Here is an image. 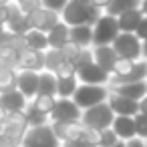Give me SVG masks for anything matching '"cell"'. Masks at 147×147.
<instances>
[{"mask_svg":"<svg viewBox=\"0 0 147 147\" xmlns=\"http://www.w3.org/2000/svg\"><path fill=\"white\" fill-rule=\"evenodd\" d=\"M101 16H103V10L95 8L91 0H69V4L61 12V18L69 26H79V24L95 26Z\"/></svg>","mask_w":147,"mask_h":147,"instance_id":"cell-1","label":"cell"},{"mask_svg":"<svg viewBox=\"0 0 147 147\" xmlns=\"http://www.w3.org/2000/svg\"><path fill=\"white\" fill-rule=\"evenodd\" d=\"M109 85H85L81 83L79 89L75 91L73 95V101L79 105V109H89V107H95L99 103H105L109 99Z\"/></svg>","mask_w":147,"mask_h":147,"instance_id":"cell-2","label":"cell"},{"mask_svg":"<svg viewBox=\"0 0 147 147\" xmlns=\"http://www.w3.org/2000/svg\"><path fill=\"white\" fill-rule=\"evenodd\" d=\"M113 119H115V113L111 109V105L105 101V103H99L95 107H89L83 111L81 115V123L89 129H97V131H103L107 127L113 125Z\"/></svg>","mask_w":147,"mask_h":147,"instance_id":"cell-3","label":"cell"},{"mask_svg":"<svg viewBox=\"0 0 147 147\" xmlns=\"http://www.w3.org/2000/svg\"><path fill=\"white\" fill-rule=\"evenodd\" d=\"M121 34L117 16L105 14L97 20V24L93 26V47H103V45H113L115 38Z\"/></svg>","mask_w":147,"mask_h":147,"instance_id":"cell-4","label":"cell"},{"mask_svg":"<svg viewBox=\"0 0 147 147\" xmlns=\"http://www.w3.org/2000/svg\"><path fill=\"white\" fill-rule=\"evenodd\" d=\"M24 147H61L63 143L59 141L57 133L53 131V125H38V127H28L24 139H22Z\"/></svg>","mask_w":147,"mask_h":147,"instance_id":"cell-5","label":"cell"},{"mask_svg":"<svg viewBox=\"0 0 147 147\" xmlns=\"http://www.w3.org/2000/svg\"><path fill=\"white\" fill-rule=\"evenodd\" d=\"M113 49L123 59H131V61H141L143 59V42L137 38L135 32H121L115 38Z\"/></svg>","mask_w":147,"mask_h":147,"instance_id":"cell-6","label":"cell"},{"mask_svg":"<svg viewBox=\"0 0 147 147\" xmlns=\"http://www.w3.org/2000/svg\"><path fill=\"white\" fill-rule=\"evenodd\" d=\"M26 20H28V26H30V28H34V30H42V32H49V30H53L63 18H61L59 12H53V10L40 6V8L28 12V14H26Z\"/></svg>","mask_w":147,"mask_h":147,"instance_id":"cell-7","label":"cell"},{"mask_svg":"<svg viewBox=\"0 0 147 147\" xmlns=\"http://www.w3.org/2000/svg\"><path fill=\"white\" fill-rule=\"evenodd\" d=\"M83 109L73 99H57V105L51 113V123L55 121H81Z\"/></svg>","mask_w":147,"mask_h":147,"instance_id":"cell-8","label":"cell"},{"mask_svg":"<svg viewBox=\"0 0 147 147\" xmlns=\"http://www.w3.org/2000/svg\"><path fill=\"white\" fill-rule=\"evenodd\" d=\"M16 71H45V53L24 49L16 55Z\"/></svg>","mask_w":147,"mask_h":147,"instance_id":"cell-9","label":"cell"},{"mask_svg":"<svg viewBox=\"0 0 147 147\" xmlns=\"http://www.w3.org/2000/svg\"><path fill=\"white\" fill-rule=\"evenodd\" d=\"M51 125H53V131L57 133L61 143L77 141L83 137V131H85V125L81 121H55Z\"/></svg>","mask_w":147,"mask_h":147,"instance_id":"cell-10","label":"cell"},{"mask_svg":"<svg viewBox=\"0 0 147 147\" xmlns=\"http://www.w3.org/2000/svg\"><path fill=\"white\" fill-rule=\"evenodd\" d=\"M38 83H40V73H38V71H18L16 89H18L28 101H32V99L38 95Z\"/></svg>","mask_w":147,"mask_h":147,"instance_id":"cell-11","label":"cell"},{"mask_svg":"<svg viewBox=\"0 0 147 147\" xmlns=\"http://www.w3.org/2000/svg\"><path fill=\"white\" fill-rule=\"evenodd\" d=\"M77 79L79 83H85V85H109L111 75L105 69H101L97 63H91L81 71H77Z\"/></svg>","mask_w":147,"mask_h":147,"instance_id":"cell-12","label":"cell"},{"mask_svg":"<svg viewBox=\"0 0 147 147\" xmlns=\"http://www.w3.org/2000/svg\"><path fill=\"white\" fill-rule=\"evenodd\" d=\"M109 91H111V89H109ZM107 103L111 105V109H113L115 115H129V117H135V115L139 113V101L121 97V95H117V93H109Z\"/></svg>","mask_w":147,"mask_h":147,"instance_id":"cell-13","label":"cell"},{"mask_svg":"<svg viewBox=\"0 0 147 147\" xmlns=\"http://www.w3.org/2000/svg\"><path fill=\"white\" fill-rule=\"evenodd\" d=\"M111 129L117 133V137H119L121 141H131V139L137 137V131H135V117H129V115H115Z\"/></svg>","mask_w":147,"mask_h":147,"instance_id":"cell-14","label":"cell"},{"mask_svg":"<svg viewBox=\"0 0 147 147\" xmlns=\"http://www.w3.org/2000/svg\"><path fill=\"white\" fill-rule=\"evenodd\" d=\"M93 57H95V63L105 69L109 75L113 73V67H115V61L119 59L117 51L113 49V45H103V47H93Z\"/></svg>","mask_w":147,"mask_h":147,"instance_id":"cell-15","label":"cell"},{"mask_svg":"<svg viewBox=\"0 0 147 147\" xmlns=\"http://www.w3.org/2000/svg\"><path fill=\"white\" fill-rule=\"evenodd\" d=\"M109 89H111V93H117L121 97H127V99H133V101H141L147 95V81L115 85V87H109Z\"/></svg>","mask_w":147,"mask_h":147,"instance_id":"cell-16","label":"cell"},{"mask_svg":"<svg viewBox=\"0 0 147 147\" xmlns=\"http://www.w3.org/2000/svg\"><path fill=\"white\" fill-rule=\"evenodd\" d=\"M28 99L18 91V89H14V91H8V93H0V107H2L6 113L8 111H24L26 107H28Z\"/></svg>","mask_w":147,"mask_h":147,"instance_id":"cell-17","label":"cell"},{"mask_svg":"<svg viewBox=\"0 0 147 147\" xmlns=\"http://www.w3.org/2000/svg\"><path fill=\"white\" fill-rule=\"evenodd\" d=\"M47 38H49V49H61L71 40V26L65 20H61L53 30L47 32Z\"/></svg>","mask_w":147,"mask_h":147,"instance_id":"cell-18","label":"cell"},{"mask_svg":"<svg viewBox=\"0 0 147 147\" xmlns=\"http://www.w3.org/2000/svg\"><path fill=\"white\" fill-rule=\"evenodd\" d=\"M141 20H143V12H141V8L127 10V12H123V14L117 16V22H119L121 32H135L137 26L141 24Z\"/></svg>","mask_w":147,"mask_h":147,"instance_id":"cell-19","label":"cell"},{"mask_svg":"<svg viewBox=\"0 0 147 147\" xmlns=\"http://www.w3.org/2000/svg\"><path fill=\"white\" fill-rule=\"evenodd\" d=\"M71 40L75 45H79L81 49H91L93 47V26L91 24L71 26Z\"/></svg>","mask_w":147,"mask_h":147,"instance_id":"cell-20","label":"cell"},{"mask_svg":"<svg viewBox=\"0 0 147 147\" xmlns=\"http://www.w3.org/2000/svg\"><path fill=\"white\" fill-rule=\"evenodd\" d=\"M79 79H77V75H73V77H59V81H57V97L59 99H73V95H75V91L79 89Z\"/></svg>","mask_w":147,"mask_h":147,"instance_id":"cell-21","label":"cell"},{"mask_svg":"<svg viewBox=\"0 0 147 147\" xmlns=\"http://www.w3.org/2000/svg\"><path fill=\"white\" fill-rule=\"evenodd\" d=\"M65 63H69L63 55L61 49H49L45 51V71H51V73H57Z\"/></svg>","mask_w":147,"mask_h":147,"instance_id":"cell-22","label":"cell"},{"mask_svg":"<svg viewBox=\"0 0 147 147\" xmlns=\"http://www.w3.org/2000/svg\"><path fill=\"white\" fill-rule=\"evenodd\" d=\"M24 38H26L28 49H32V51H42V53L49 51V38H47V32L30 28V30L24 34Z\"/></svg>","mask_w":147,"mask_h":147,"instance_id":"cell-23","label":"cell"},{"mask_svg":"<svg viewBox=\"0 0 147 147\" xmlns=\"http://www.w3.org/2000/svg\"><path fill=\"white\" fill-rule=\"evenodd\" d=\"M18 71L10 67H0V93H8L16 89Z\"/></svg>","mask_w":147,"mask_h":147,"instance_id":"cell-24","label":"cell"},{"mask_svg":"<svg viewBox=\"0 0 147 147\" xmlns=\"http://www.w3.org/2000/svg\"><path fill=\"white\" fill-rule=\"evenodd\" d=\"M57 81L59 77L51 71H40V83H38V95H55L57 97Z\"/></svg>","mask_w":147,"mask_h":147,"instance_id":"cell-25","label":"cell"},{"mask_svg":"<svg viewBox=\"0 0 147 147\" xmlns=\"http://www.w3.org/2000/svg\"><path fill=\"white\" fill-rule=\"evenodd\" d=\"M141 6V0H113V2L107 6L105 14H111V16H119L127 10H133V8H139Z\"/></svg>","mask_w":147,"mask_h":147,"instance_id":"cell-26","label":"cell"},{"mask_svg":"<svg viewBox=\"0 0 147 147\" xmlns=\"http://www.w3.org/2000/svg\"><path fill=\"white\" fill-rule=\"evenodd\" d=\"M57 99H59V97H55V95H36V97L30 101V105H32L36 111H40V113H45V115L51 117V113H53V109H55V105H57Z\"/></svg>","mask_w":147,"mask_h":147,"instance_id":"cell-27","label":"cell"},{"mask_svg":"<svg viewBox=\"0 0 147 147\" xmlns=\"http://www.w3.org/2000/svg\"><path fill=\"white\" fill-rule=\"evenodd\" d=\"M24 115H26V123H28V127H38V125H47V123H51V117L45 115V113H40V111H36L30 103H28V107L24 109Z\"/></svg>","mask_w":147,"mask_h":147,"instance_id":"cell-28","label":"cell"},{"mask_svg":"<svg viewBox=\"0 0 147 147\" xmlns=\"http://www.w3.org/2000/svg\"><path fill=\"white\" fill-rule=\"evenodd\" d=\"M135 63H137V61H131V59H123V57H119V59L115 61V67H113L111 77H125V75H129V73L133 71Z\"/></svg>","mask_w":147,"mask_h":147,"instance_id":"cell-29","label":"cell"},{"mask_svg":"<svg viewBox=\"0 0 147 147\" xmlns=\"http://www.w3.org/2000/svg\"><path fill=\"white\" fill-rule=\"evenodd\" d=\"M91 63H95L93 47H91V49H83V51L79 53V57L73 61V67H75V71H81L83 67H87V65H91Z\"/></svg>","mask_w":147,"mask_h":147,"instance_id":"cell-30","label":"cell"},{"mask_svg":"<svg viewBox=\"0 0 147 147\" xmlns=\"http://www.w3.org/2000/svg\"><path fill=\"white\" fill-rule=\"evenodd\" d=\"M117 141H119L117 133H115L111 127H107V129H103V131H101V141H99V147H113Z\"/></svg>","mask_w":147,"mask_h":147,"instance_id":"cell-31","label":"cell"},{"mask_svg":"<svg viewBox=\"0 0 147 147\" xmlns=\"http://www.w3.org/2000/svg\"><path fill=\"white\" fill-rule=\"evenodd\" d=\"M135 131H137L139 139L147 141V115H143V113L135 115Z\"/></svg>","mask_w":147,"mask_h":147,"instance_id":"cell-32","label":"cell"},{"mask_svg":"<svg viewBox=\"0 0 147 147\" xmlns=\"http://www.w3.org/2000/svg\"><path fill=\"white\" fill-rule=\"evenodd\" d=\"M61 51H63V55H65V59L73 63V61H75V59L79 57V53H81L83 49H81L79 45H75L73 40H69L67 45H63V47H61Z\"/></svg>","mask_w":147,"mask_h":147,"instance_id":"cell-33","label":"cell"},{"mask_svg":"<svg viewBox=\"0 0 147 147\" xmlns=\"http://www.w3.org/2000/svg\"><path fill=\"white\" fill-rule=\"evenodd\" d=\"M12 2H14L24 14H28V12H32V10H36V8L42 6V4H40V0H12Z\"/></svg>","mask_w":147,"mask_h":147,"instance_id":"cell-34","label":"cell"},{"mask_svg":"<svg viewBox=\"0 0 147 147\" xmlns=\"http://www.w3.org/2000/svg\"><path fill=\"white\" fill-rule=\"evenodd\" d=\"M40 4H42L45 8H49V10L61 14V12L65 10V6L69 4V0H40Z\"/></svg>","mask_w":147,"mask_h":147,"instance_id":"cell-35","label":"cell"},{"mask_svg":"<svg viewBox=\"0 0 147 147\" xmlns=\"http://www.w3.org/2000/svg\"><path fill=\"white\" fill-rule=\"evenodd\" d=\"M81 139H83V141H87V143H93V145H97V147H99V141H101V131L85 127V131H83V137H81Z\"/></svg>","mask_w":147,"mask_h":147,"instance_id":"cell-36","label":"cell"},{"mask_svg":"<svg viewBox=\"0 0 147 147\" xmlns=\"http://www.w3.org/2000/svg\"><path fill=\"white\" fill-rule=\"evenodd\" d=\"M135 34H137V38H139L141 42H145V40H147V16H143V20H141V24L137 26Z\"/></svg>","mask_w":147,"mask_h":147,"instance_id":"cell-37","label":"cell"},{"mask_svg":"<svg viewBox=\"0 0 147 147\" xmlns=\"http://www.w3.org/2000/svg\"><path fill=\"white\" fill-rule=\"evenodd\" d=\"M61 147H97V145L87 143V141H83V139H77V141H67V143H63Z\"/></svg>","mask_w":147,"mask_h":147,"instance_id":"cell-38","label":"cell"},{"mask_svg":"<svg viewBox=\"0 0 147 147\" xmlns=\"http://www.w3.org/2000/svg\"><path fill=\"white\" fill-rule=\"evenodd\" d=\"M10 4L8 6H0V24H6L8 22V18H10Z\"/></svg>","mask_w":147,"mask_h":147,"instance_id":"cell-39","label":"cell"},{"mask_svg":"<svg viewBox=\"0 0 147 147\" xmlns=\"http://www.w3.org/2000/svg\"><path fill=\"white\" fill-rule=\"evenodd\" d=\"M0 147H18L8 135H4V133H0Z\"/></svg>","mask_w":147,"mask_h":147,"instance_id":"cell-40","label":"cell"},{"mask_svg":"<svg viewBox=\"0 0 147 147\" xmlns=\"http://www.w3.org/2000/svg\"><path fill=\"white\" fill-rule=\"evenodd\" d=\"M91 2H93V6H95V8H99V10H103V12H105V10H107V6L113 2V0H91Z\"/></svg>","mask_w":147,"mask_h":147,"instance_id":"cell-41","label":"cell"},{"mask_svg":"<svg viewBox=\"0 0 147 147\" xmlns=\"http://www.w3.org/2000/svg\"><path fill=\"white\" fill-rule=\"evenodd\" d=\"M127 147H147V145H145V141H143V139H139V137H135V139H131V141H127Z\"/></svg>","mask_w":147,"mask_h":147,"instance_id":"cell-42","label":"cell"},{"mask_svg":"<svg viewBox=\"0 0 147 147\" xmlns=\"http://www.w3.org/2000/svg\"><path fill=\"white\" fill-rule=\"evenodd\" d=\"M139 113H143V115H147V95L139 101Z\"/></svg>","mask_w":147,"mask_h":147,"instance_id":"cell-43","label":"cell"},{"mask_svg":"<svg viewBox=\"0 0 147 147\" xmlns=\"http://www.w3.org/2000/svg\"><path fill=\"white\" fill-rule=\"evenodd\" d=\"M141 12H143V16H147V0H141Z\"/></svg>","mask_w":147,"mask_h":147,"instance_id":"cell-44","label":"cell"},{"mask_svg":"<svg viewBox=\"0 0 147 147\" xmlns=\"http://www.w3.org/2000/svg\"><path fill=\"white\" fill-rule=\"evenodd\" d=\"M113 147H127V141H121V139H119V141H117Z\"/></svg>","mask_w":147,"mask_h":147,"instance_id":"cell-45","label":"cell"},{"mask_svg":"<svg viewBox=\"0 0 147 147\" xmlns=\"http://www.w3.org/2000/svg\"><path fill=\"white\" fill-rule=\"evenodd\" d=\"M143 59H145V61H147V40H145V42H143Z\"/></svg>","mask_w":147,"mask_h":147,"instance_id":"cell-46","label":"cell"},{"mask_svg":"<svg viewBox=\"0 0 147 147\" xmlns=\"http://www.w3.org/2000/svg\"><path fill=\"white\" fill-rule=\"evenodd\" d=\"M12 2V0H0V6H8Z\"/></svg>","mask_w":147,"mask_h":147,"instance_id":"cell-47","label":"cell"},{"mask_svg":"<svg viewBox=\"0 0 147 147\" xmlns=\"http://www.w3.org/2000/svg\"><path fill=\"white\" fill-rule=\"evenodd\" d=\"M0 133H4V121L0 119Z\"/></svg>","mask_w":147,"mask_h":147,"instance_id":"cell-48","label":"cell"},{"mask_svg":"<svg viewBox=\"0 0 147 147\" xmlns=\"http://www.w3.org/2000/svg\"><path fill=\"white\" fill-rule=\"evenodd\" d=\"M4 115H6V111H4L2 107H0V119H4Z\"/></svg>","mask_w":147,"mask_h":147,"instance_id":"cell-49","label":"cell"},{"mask_svg":"<svg viewBox=\"0 0 147 147\" xmlns=\"http://www.w3.org/2000/svg\"><path fill=\"white\" fill-rule=\"evenodd\" d=\"M4 30H6V24H0V34H2Z\"/></svg>","mask_w":147,"mask_h":147,"instance_id":"cell-50","label":"cell"},{"mask_svg":"<svg viewBox=\"0 0 147 147\" xmlns=\"http://www.w3.org/2000/svg\"><path fill=\"white\" fill-rule=\"evenodd\" d=\"M18 147H24V145H18Z\"/></svg>","mask_w":147,"mask_h":147,"instance_id":"cell-51","label":"cell"},{"mask_svg":"<svg viewBox=\"0 0 147 147\" xmlns=\"http://www.w3.org/2000/svg\"><path fill=\"white\" fill-rule=\"evenodd\" d=\"M145 145H147V141H145Z\"/></svg>","mask_w":147,"mask_h":147,"instance_id":"cell-52","label":"cell"}]
</instances>
